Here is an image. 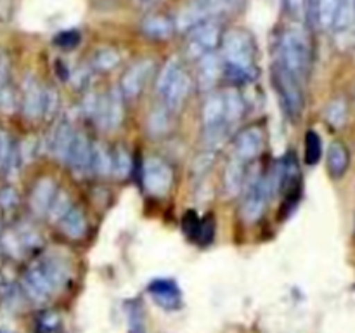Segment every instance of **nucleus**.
<instances>
[{"mask_svg": "<svg viewBox=\"0 0 355 333\" xmlns=\"http://www.w3.org/2000/svg\"><path fill=\"white\" fill-rule=\"evenodd\" d=\"M225 75L234 83H248L257 78L255 44L245 30H229L222 37Z\"/></svg>", "mask_w": 355, "mask_h": 333, "instance_id": "1", "label": "nucleus"}, {"mask_svg": "<svg viewBox=\"0 0 355 333\" xmlns=\"http://www.w3.org/2000/svg\"><path fill=\"white\" fill-rule=\"evenodd\" d=\"M311 40L300 30H286L277 40L276 65L304 82L311 68Z\"/></svg>", "mask_w": 355, "mask_h": 333, "instance_id": "2", "label": "nucleus"}, {"mask_svg": "<svg viewBox=\"0 0 355 333\" xmlns=\"http://www.w3.org/2000/svg\"><path fill=\"white\" fill-rule=\"evenodd\" d=\"M272 82L276 87L279 99L283 103L284 111L293 121L300 118L304 111V90H302V82L295 78L293 75L281 68L279 65L274 62L272 66Z\"/></svg>", "mask_w": 355, "mask_h": 333, "instance_id": "3", "label": "nucleus"}, {"mask_svg": "<svg viewBox=\"0 0 355 333\" xmlns=\"http://www.w3.org/2000/svg\"><path fill=\"white\" fill-rule=\"evenodd\" d=\"M142 182L146 191L153 196H165L168 194L170 187L173 184V170L172 166L162 158H148L142 169Z\"/></svg>", "mask_w": 355, "mask_h": 333, "instance_id": "4", "label": "nucleus"}, {"mask_svg": "<svg viewBox=\"0 0 355 333\" xmlns=\"http://www.w3.org/2000/svg\"><path fill=\"white\" fill-rule=\"evenodd\" d=\"M272 196V189L267 176L260 177L252 187L246 189L245 200H243V219L248 222H257L266 212L267 203Z\"/></svg>", "mask_w": 355, "mask_h": 333, "instance_id": "5", "label": "nucleus"}, {"mask_svg": "<svg viewBox=\"0 0 355 333\" xmlns=\"http://www.w3.org/2000/svg\"><path fill=\"white\" fill-rule=\"evenodd\" d=\"M191 35V49L198 52V56H203L207 52L215 51L222 42L220 24L214 19H205L200 24L189 30Z\"/></svg>", "mask_w": 355, "mask_h": 333, "instance_id": "6", "label": "nucleus"}, {"mask_svg": "<svg viewBox=\"0 0 355 333\" xmlns=\"http://www.w3.org/2000/svg\"><path fill=\"white\" fill-rule=\"evenodd\" d=\"M263 141H266V135H263L262 127L252 125V127L243 128V130L236 135V156H238L239 160H243V162H253V160L262 153Z\"/></svg>", "mask_w": 355, "mask_h": 333, "instance_id": "7", "label": "nucleus"}, {"mask_svg": "<svg viewBox=\"0 0 355 333\" xmlns=\"http://www.w3.org/2000/svg\"><path fill=\"white\" fill-rule=\"evenodd\" d=\"M155 68V62L144 59V61H139L132 66L130 69L125 71V75L121 76L120 82V92L123 94L127 99H135L139 97V94L142 92V89L146 87L149 75L153 73Z\"/></svg>", "mask_w": 355, "mask_h": 333, "instance_id": "8", "label": "nucleus"}, {"mask_svg": "<svg viewBox=\"0 0 355 333\" xmlns=\"http://www.w3.org/2000/svg\"><path fill=\"white\" fill-rule=\"evenodd\" d=\"M23 288L24 291H26L28 297H30L35 304H42V302H45L52 293H54V290H52V287L49 284L47 278H45L44 271H42L40 264L38 262L31 264L26 269V273H24Z\"/></svg>", "mask_w": 355, "mask_h": 333, "instance_id": "9", "label": "nucleus"}, {"mask_svg": "<svg viewBox=\"0 0 355 333\" xmlns=\"http://www.w3.org/2000/svg\"><path fill=\"white\" fill-rule=\"evenodd\" d=\"M148 291L158 305L165 309H175L180 304V290L170 278H158L148 284Z\"/></svg>", "mask_w": 355, "mask_h": 333, "instance_id": "10", "label": "nucleus"}, {"mask_svg": "<svg viewBox=\"0 0 355 333\" xmlns=\"http://www.w3.org/2000/svg\"><path fill=\"white\" fill-rule=\"evenodd\" d=\"M96 117L99 118L104 127L116 128L123 120V103H121V92L113 90L110 96L99 101L97 104Z\"/></svg>", "mask_w": 355, "mask_h": 333, "instance_id": "11", "label": "nucleus"}, {"mask_svg": "<svg viewBox=\"0 0 355 333\" xmlns=\"http://www.w3.org/2000/svg\"><path fill=\"white\" fill-rule=\"evenodd\" d=\"M44 110V89L35 76H26L23 82V113L28 118L42 117Z\"/></svg>", "mask_w": 355, "mask_h": 333, "instance_id": "12", "label": "nucleus"}, {"mask_svg": "<svg viewBox=\"0 0 355 333\" xmlns=\"http://www.w3.org/2000/svg\"><path fill=\"white\" fill-rule=\"evenodd\" d=\"M191 90V78L184 69H180L179 75L175 76L170 87L166 89V92L163 94V99H165V108L170 111V113H175L186 103L187 96H189Z\"/></svg>", "mask_w": 355, "mask_h": 333, "instance_id": "13", "label": "nucleus"}, {"mask_svg": "<svg viewBox=\"0 0 355 333\" xmlns=\"http://www.w3.org/2000/svg\"><path fill=\"white\" fill-rule=\"evenodd\" d=\"M90 162H92V144L85 134H76L68 163L76 176H85L87 172H90Z\"/></svg>", "mask_w": 355, "mask_h": 333, "instance_id": "14", "label": "nucleus"}, {"mask_svg": "<svg viewBox=\"0 0 355 333\" xmlns=\"http://www.w3.org/2000/svg\"><path fill=\"white\" fill-rule=\"evenodd\" d=\"M55 182L51 177H44L35 184L30 196V207L37 215H47L49 205L55 194Z\"/></svg>", "mask_w": 355, "mask_h": 333, "instance_id": "15", "label": "nucleus"}, {"mask_svg": "<svg viewBox=\"0 0 355 333\" xmlns=\"http://www.w3.org/2000/svg\"><path fill=\"white\" fill-rule=\"evenodd\" d=\"M340 0H309V14L321 30H329L335 23Z\"/></svg>", "mask_w": 355, "mask_h": 333, "instance_id": "16", "label": "nucleus"}, {"mask_svg": "<svg viewBox=\"0 0 355 333\" xmlns=\"http://www.w3.org/2000/svg\"><path fill=\"white\" fill-rule=\"evenodd\" d=\"M350 165V151L342 141H333L328 149V172L333 179H342Z\"/></svg>", "mask_w": 355, "mask_h": 333, "instance_id": "17", "label": "nucleus"}, {"mask_svg": "<svg viewBox=\"0 0 355 333\" xmlns=\"http://www.w3.org/2000/svg\"><path fill=\"white\" fill-rule=\"evenodd\" d=\"M38 264H40L52 290H61L69 278L68 264L62 259H58V257H45V259L38 260Z\"/></svg>", "mask_w": 355, "mask_h": 333, "instance_id": "18", "label": "nucleus"}, {"mask_svg": "<svg viewBox=\"0 0 355 333\" xmlns=\"http://www.w3.org/2000/svg\"><path fill=\"white\" fill-rule=\"evenodd\" d=\"M141 28L146 37L155 38V40H166L175 30V24L170 17L163 16V14H149L142 19Z\"/></svg>", "mask_w": 355, "mask_h": 333, "instance_id": "19", "label": "nucleus"}, {"mask_svg": "<svg viewBox=\"0 0 355 333\" xmlns=\"http://www.w3.org/2000/svg\"><path fill=\"white\" fill-rule=\"evenodd\" d=\"M224 96L214 94V96L205 101L203 110H201V120H203V125L207 128L220 127V123L224 121Z\"/></svg>", "mask_w": 355, "mask_h": 333, "instance_id": "20", "label": "nucleus"}, {"mask_svg": "<svg viewBox=\"0 0 355 333\" xmlns=\"http://www.w3.org/2000/svg\"><path fill=\"white\" fill-rule=\"evenodd\" d=\"M75 130L69 123H61L55 130L54 139H52V151H54L55 158L61 162H68L69 153H71V146L75 142Z\"/></svg>", "mask_w": 355, "mask_h": 333, "instance_id": "21", "label": "nucleus"}, {"mask_svg": "<svg viewBox=\"0 0 355 333\" xmlns=\"http://www.w3.org/2000/svg\"><path fill=\"white\" fill-rule=\"evenodd\" d=\"M218 59L214 52H207L200 58L198 65V80H200L201 90H208L215 85L218 78Z\"/></svg>", "mask_w": 355, "mask_h": 333, "instance_id": "22", "label": "nucleus"}, {"mask_svg": "<svg viewBox=\"0 0 355 333\" xmlns=\"http://www.w3.org/2000/svg\"><path fill=\"white\" fill-rule=\"evenodd\" d=\"M245 162L239 160L238 156L229 162L224 176L225 193H227L229 196H236V194L243 189V186H245Z\"/></svg>", "mask_w": 355, "mask_h": 333, "instance_id": "23", "label": "nucleus"}, {"mask_svg": "<svg viewBox=\"0 0 355 333\" xmlns=\"http://www.w3.org/2000/svg\"><path fill=\"white\" fill-rule=\"evenodd\" d=\"M61 229L64 234H68L69 238L80 239L85 236L87 232V217L83 214L82 208L71 207V210L61 219Z\"/></svg>", "mask_w": 355, "mask_h": 333, "instance_id": "24", "label": "nucleus"}, {"mask_svg": "<svg viewBox=\"0 0 355 333\" xmlns=\"http://www.w3.org/2000/svg\"><path fill=\"white\" fill-rule=\"evenodd\" d=\"M224 96V121L229 123H234L239 118L245 114V99L241 97V94L236 89H229L227 92L222 94Z\"/></svg>", "mask_w": 355, "mask_h": 333, "instance_id": "25", "label": "nucleus"}, {"mask_svg": "<svg viewBox=\"0 0 355 333\" xmlns=\"http://www.w3.org/2000/svg\"><path fill=\"white\" fill-rule=\"evenodd\" d=\"M90 170L96 172L97 176L106 177L113 172V156L103 144H94L92 146V162H90Z\"/></svg>", "mask_w": 355, "mask_h": 333, "instance_id": "26", "label": "nucleus"}, {"mask_svg": "<svg viewBox=\"0 0 355 333\" xmlns=\"http://www.w3.org/2000/svg\"><path fill=\"white\" fill-rule=\"evenodd\" d=\"M324 118L333 128H342L347 123V118H349V104H347V101L343 97H335L326 106Z\"/></svg>", "mask_w": 355, "mask_h": 333, "instance_id": "27", "label": "nucleus"}, {"mask_svg": "<svg viewBox=\"0 0 355 333\" xmlns=\"http://www.w3.org/2000/svg\"><path fill=\"white\" fill-rule=\"evenodd\" d=\"M73 203H71V196H69L68 191L64 189H58L55 191L54 198H52L51 205H49V210H47V217L51 221L58 222L71 210Z\"/></svg>", "mask_w": 355, "mask_h": 333, "instance_id": "28", "label": "nucleus"}, {"mask_svg": "<svg viewBox=\"0 0 355 333\" xmlns=\"http://www.w3.org/2000/svg\"><path fill=\"white\" fill-rule=\"evenodd\" d=\"M0 248L12 259H21L26 252L23 243H21L19 234H17V229H6V231L0 232Z\"/></svg>", "mask_w": 355, "mask_h": 333, "instance_id": "29", "label": "nucleus"}, {"mask_svg": "<svg viewBox=\"0 0 355 333\" xmlns=\"http://www.w3.org/2000/svg\"><path fill=\"white\" fill-rule=\"evenodd\" d=\"M322 156L321 135L315 130H307L305 134V163L309 166H315Z\"/></svg>", "mask_w": 355, "mask_h": 333, "instance_id": "30", "label": "nucleus"}, {"mask_svg": "<svg viewBox=\"0 0 355 333\" xmlns=\"http://www.w3.org/2000/svg\"><path fill=\"white\" fill-rule=\"evenodd\" d=\"M180 69H182V66H180V62L177 61V59H170V61L163 66V69L159 71L158 80H156V90H158L159 96H163V94L166 92V89H168L170 83L175 80V76L179 75Z\"/></svg>", "mask_w": 355, "mask_h": 333, "instance_id": "31", "label": "nucleus"}, {"mask_svg": "<svg viewBox=\"0 0 355 333\" xmlns=\"http://www.w3.org/2000/svg\"><path fill=\"white\" fill-rule=\"evenodd\" d=\"M355 19V0H340L338 10H336L335 23L333 28L335 30H347Z\"/></svg>", "mask_w": 355, "mask_h": 333, "instance_id": "32", "label": "nucleus"}, {"mask_svg": "<svg viewBox=\"0 0 355 333\" xmlns=\"http://www.w3.org/2000/svg\"><path fill=\"white\" fill-rule=\"evenodd\" d=\"M113 172L120 179H127L132 172V156L125 148H118L113 155Z\"/></svg>", "mask_w": 355, "mask_h": 333, "instance_id": "33", "label": "nucleus"}, {"mask_svg": "<svg viewBox=\"0 0 355 333\" xmlns=\"http://www.w3.org/2000/svg\"><path fill=\"white\" fill-rule=\"evenodd\" d=\"M118 62H120V54H118L114 49L110 47L101 49L96 54V58H94V66H96L99 71H110L114 66H118Z\"/></svg>", "mask_w": 355, "mask_h": 333, "instance_id": "34", "label": "nucleus"}, {"mask_svg": "<svg viewBox=\"0 0 355 333\" xmlns=\"http://www.w3.org/2000/svg\"><path fill=\"white\" fill-rule=\"evenodd\" d=\"M170 128V111L166 108H156L149 117V130L153 134H165Z\"/></svg>", "mask_w": 355, "mask_h": 333, "instance_id": "35", "label": "nucleus"}, {"mask_svg": "<svg viewBox=\"0 0 355 333\" xmlns=\"http://www.w3.org/2000/svg\"><path fill=\"white\" fill-rule=\"evenodd\" d=\"M284 10L295 21H304L309 14V0H284Z\"/></svg>", "mask_w": 355, "mask_h": 333, "instance_id": "36", "label": "nucleus"}, {"mask_svg": "<svg viewBox=\"0 0 355 333\" xmlns=\"http://www.w3.org/2000/svg\"><path fill=\"white\" fill-rule=\"evenodd\" d=\"M59 108V94L54 87H47L44 90V110H42V117L52 118Z\"/></svg>", "mask_w": 355, "mask_h": 333, "instance_id": "37", "label": "nucleus"}, {"mask_svg": "<svg viewBox=\"0 0 355 333\" xmlns=\"http://www.w3.org/2000/svg\"><path fill=\"white\" fill-rule=\"evenodd\" d=\"M17 234H19L24 250L37 248L42 241L40 232H37L33 228H30V225H21V228H17Z\"/></svg>", "mask_w": 355, "mask_h": 333, "instance_id": "38", "label": "nucleus"}, {"mask_svg": "<svg viewBox=\"0 0 355 333\" xmlns=\"http://www.w3.org/2000/svg\"><path fill=\"white\" fill-rule=\"evenodd\" d=\"M19 203V194L12 186H6L0 189V208L6 212L14 210Z\"/></svg>", "mask_w": 355, "mask_h": 333, "instance_id": "39", "label": "nucleus"}, {"mask_svg": "<svg viewBox=\"0 0 355 333\" xmlns=\"http://www.w3.org/2000/svg\"><path fill=\"white\" fill-rule=\"evenodd\" d=\"M38 333H62L58 314L47 312V314L42 316L40 321H38Z\"/></svg>", "mask_w": 355, "mask_h": 333, "instance_id": "40", "label": "nucleus"}, {"mask_svg": "<svg viewBox=\"0 0 355 333\" xmlns=\"http://www.w3.org/2000/svg\"><path fill=\"white\" fill-rule=\"evenodd\" d=\"M215 236V222L214 219L208 215V217L201 219L200 222V231H198V241L201 243V245H208V243L214 239Z\"/></svg>", "mask_w": 355, "mask_h": 333, "instance_id": "41", "label": "nucleus"}, {"mask_svg": "<svg viewBox=\"0 0 355 333\" xmlns=\"http://www.w3.org/2000/svg\"><path fill=\"white\" fill-rule=\"evenodd\" d=\"M14 108H16V94H14L12 87H0V111H3V113H12Z\"/></svg>", "mask_w": 355, "mask_h": 333, "instance_id": "42", "label": "nucleus"}, {"mask_svg": "<svg viewBox=\"0 0 355 333\" xmlns=\"http://www.w3.org/2000/svg\"><path fill=\"white\" fill-rule=\"evenodd\" d=\"M80 38L82 37H80V33L76 30L61 31V33L54 38V44L62 49H73L80 44Z\"/></svg>", "mask_w": 355, "mask_h": 333, "instance_id": "43", "label": "nucleus"}, {"mask_svg": "<svg viewBox=\"0 0 355 333\" xmlns=\"http://www.w3.org/2000/svg\"><path fill=\"white\" fill-rule=\"evenodd\" d=\"M200 222L201 219H198L196 212H187L184 215V231L189 238L196 239L198 238V231H200Z\"/></svg>", "mask_w": 355, "mask_h": 333, "instance_id": "44", "label": "nucleus"}, {"mask_svg": "<svg viewBox=\"0 0 355 333\" xmlns=\"http://www.w3.org/2000/svg\"><path fill=\"white\" fill-rule=\"evenodd\" d=\"M10 148H12V141L7 135V132L0 130V170H3V165L7 162V156H9Z\"/></svg>", "mask_w": 355, "mask_h": 333, "instance_id": "45", "label": "nucleus"}, {"mask_svg": "<svg viewBox=\"0 0 355 333\" xmlns=\"http://www.w3.org/2000/svg\"><path fill=\"white\" fill-rule=\"evenodd\" d=\"M10 85V62L7 56L0 54V87Z\"/></svg>", "mask_w": 355, "mask_h": 333, "instance_id": "46", "label": "nucleus"}, {"mask_svg": "<svg viewBox=\"0 0 355 333\" xmlns=\"http://www.w3.org/2000/svg\"><path fill=\"white\" fill-rule=\"evenodd\" d=\"M12 291H14L12 280L0 271V297H10Z\"/></svg>", "mask_w": 355, "mask_h": 333, "instance_id": "47", "label": "nucleus"}, {"mask_svg": "<svg viewBox=\"0 0 355 333\" xmlns=\"http://www.w3.org/2000/svg\"><path fill=\"white\" fill-rule=\"evenodd\" d=\"M211 162H214V155L211 153H205V155H201L200 162H196L194 169H196V172H203V170H207L210 166Z\"/></svg>", "mask_w": 355, "mask_h": 333, "instance_id": "48", "label": "nucleus"}, {"mask_svg": "<svg viewBox=\"0 0 355 333\" xmlns=\"http://www.w3.org/2000/svg\"><path fill=\"white\" fill-rule=\"evenodd\" d=\"M224 2H227V3H229V2H234V0H224Z\"/></svg>", "mask_w": 355, "mask_h": 333, "instance_id": "49", "label": "nucleus"}, {"mask_svg": "<svg viewBox=\"0 0 355 333\" xmlns=\"http://www.w3.org/2000/svg\"><path fill=\"white\" fill-rule=\"evenodd\" d=\"M354 103H355V92H354Z\"/></svg>", "mask_w": 355, "mask_h": 333, "instance_id": "50", "label": "nucleus"}]
</instances>
